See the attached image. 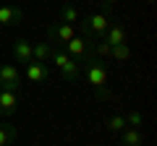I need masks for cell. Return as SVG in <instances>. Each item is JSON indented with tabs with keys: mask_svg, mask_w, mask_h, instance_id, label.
<instances>
[{
	"mask_svg": "<svg viewBox=\"0 0 157 146\" xmlns=\"http://www.w3.org/2000/svg\"><path fill=\"white\" fill-rule=\"evenodd\" d=\"M81 73L86 76V81L92 84V89L97 91V97H100L102 102L110 99V91H107V68L102 60H97V57H86L84 63H81Z\"/></svg>",
	"mask_w": 157,
	"mask_h": 146,
	"instance_id": "cell-1",
	"label": "cell"
},
{
	"mask_svg": "<svg viewBox=\"0 0 157 146\" xmlns=\"http://www.w3.org/2000/svg\"><path fill=\"white\" fill-rule=\"evenodd\" d=\"M50 60L58 65V71H60V76L66 81H78L81 78V63H76L71 55H66V50H55V47H52Z\"/></svg>",
	"mask_w": 157,
	"mask_h": 146,
	"instance_id": "cell-2",
	"label": "cell"
},
{
	"mask_svg": "<svg viewBox=\"0 0 157 146\" xmlns=\"http://www.w3.org/2000/svg\"><path fill=\"white\" fill-rule=\"evenodd\" d=\"M0 89H8V91H16L21 89V73H18L16 65L11 63H3L0 65Z\"/></svg>",
	"mask_w": 157,
	"mask_h": 146,
	"instance_id": "cell-3",
	"label": "cell"
},
{
	"mask_svg": "<svg viewBox=\"0 0 157 146\" xmlns=\"http://www.w3.org/2000/svg\"><path fill=\"white\" fill-rule=\"evenodd\" d=\"M73 37H76V26H68V24H63V21H55V24L47 26V39H50V45L52 42L66 45V42L73 39Z\"/></svg>",
	"mask_w": 157,
	"mask_h": 146,
	"instance_id": "cell-4",
	"label": "cell"
},
{
	"mask_svg": "<svg viewBox=\"0 0 157 146\" xmlns=\"http://www.w3.org/2000/svg\"><path fill=\"white\" fill-rule=\"evenodd\" d=\"M66 55H71L76 63H84L86 57H92L89 55V39H84V37H73V39H68L66 42Z\"/></svg>",
	"mask_w": 157,
	"mask_h": 146,
	"instance_id": "cell-5",
	"label": "cell"
},
{
	"mask_svg": "<svg viewBox=\"0 0 157 146\" xmlns=\"http://www.w3.org/2000/svg\"><path fill=\"white\" fill-rule=\"evenodd\" d=\"M24 18V11L13 3H6V5H0V26H13Z\"/></svg>",
	"mask_w": 157,
	"mask_h": 146,
	"instance_id": "cell-6",
	"label": "cell"
},
{
	"mask_svg": "<svg viewBox=\"0 0 157 146\" xmlns=\"http://www.w3.org/2000/svg\"><path fill=\"white\" fill-rule=\"evenodd\" d=\"M11 52H13V57H16V63H32V42L26 39V37H18L16 42H13V47H11Z\"/></svg>",
	"mask_w": 157,
	"mask_h": 146,
	"instance_id": "cell-7",
	"label": "cell"
},
{
	"mask_svg": "<svg viewBox=\"0 0 157 146\" xmlns=\"http://www.w3.org/2000/svg\"><path fill=\"white\" fill-rule=\"evenodd\" d=\"M18 110V94L8 89H0V115H13Z\"/></svg>",
	"mask_w": 157,
	"mask_h": 146,
	"instance_id": "cell-8",
	"label": "cell"
},
{
	"mask_svg": "<svg viewBox=\"0 0 157 146\" xmlns=\"http://www.w3.org/2000/svg\"><path fill=\"white\" fill-rule=\"evenodd\" d=\"M102 39H105L110 47H118V45H128V42H126V29H123V24H110Z\"/></svg>",
	"mask_w": 157,
	"mask_h": 146,
	"instance_id": "cell-9",
	"label": "cell"
},
{
	"mask_svg": "<svg viewBox=\"0 0 157 146\" xmlns=\"http://www.w3.org/2000/svg\"><path fill=\"white\" fill-rule=\"evenodd\" d=\"M47 76H50V71H47L45 63H26V81H32V84H42V81H47Z\"/></svg>",
	"mask_w": 157,
	"mask_h": 146,
	"instance_id": "cell-10",
	"label": "cell"
},
{
	"mask_svg": "<svg viewBox=\"0 0 157 146\" xmlns=\"http://www.w3.org/2000/svg\"><path fill=\"white\" fill-rule=\"evenodd\" d=\"M58 21L68 24V26H76V24L81 21V13H78V8H73L71 3H63V8H60V16H58Z\"/></svg>",
	"mask_w": 157,
	"mask_h": 146,
	"instance_id": "cell-11",
	"label": "cell"
},
{
	"mask_svg": "<svg viewBox=\"0 0 157 146\" xmlns=\"http://www.w3.org/2000/svg\"><path fill=\"white\" fill-rule=\"evenodd\" d=\"M52 55V45L50 42H37V45H32V60L34 63H47Z\"/></svg>",
	"mask_w": 157,
	"mask_h": 146,
	"instance_id": "cell-12",
	"label": "cell"
},
{
	"mask_svg": "<svg viewBox=\"0 0 157 146\" xmlns=\"http://www.w3.org/2000/svg\"><path fill=\"white\" fill-rule=\"evenodd\" d=\"M121 144L123 146H144V130L141 128H126Z\"/></svg>",
	"mask_w": 157,
	"mask_h": 146,
	"instance_id": "cell-13",
	"label": "cell"
},
{
	"mask_svg": "<svg viewBox=\"0 0 157 146\" xmlns=\"http://www.w3.org/2000/svg\"><path fill=\"white\" fill-rule=\"evenodd\" d=\"M18 138V130L11 125H0V146H13Z\"/></svg>",
	"mask_w": 157,
	"mask_h": 146,
	"instance_id": "cell-14",
	"label": "cell"
},
{
	"mask_svg": "<svg viewBox=\"0 0 157 146\" xmlns=\"http://www.w3.org/2000/svg\"><path fill=\"white\" fill-rule=\"evenodd\" d=\"M126 128H128V125H126L123 115H113V118H107V130H110V133H123Z\"/></svg>",
	"mask_w": 157,
	"mask_h": 146,
	"instance_id": "cell-15",
	"label": "cell"
},
{
	"mask_svg": "<svg viewBox=\"0 0 157 146\" xmlns=\"http://www.w3.org/2000/svg\"><path fill=\"white\" fill-rule=\"evenodd\" d=\"M110 57H113V60H118V63H128V60H131V50H128V45H118V47H113V50H110Z\"/></svg>",
	"mask_w": 157,
	"mask_h": 146,
	"instance_id": "cell-16",
	"label": "cell"
},
{
	"mask_svg": "<svg viewBox=\"0 0 157 146\" xmlns=\"http://www.w3.org/2000/svg\"><path fill=\"white\" fill-rule=\"evenodd\" d=\"M123 118H126V125H128V128H139V125L144 123V115H141L139 110H128Z\"/></svg>",
	"mask_w": 157,
	"mask_h": 146,
	"instance_id": "cell-17",
	"label": "cell"
},
{
	"mask_svg": "<svg viewBox=\"0 0 157 146\" xmlns=\"http://www.w3.org/2000/svg\"><path fill=\"white\" fill-rule=\"evenodd\" d=\"M102 5H105V8H115L118 0H102Z\"/></svg>",
	"mask_w": 157,
	"mask_h": 146,
	"instance_id": "cell-18",
	"label": "cell"
},
{
	"mask_svg": "<svg viewBox=\"0 0 157 146\" xmlns=\"http://www.w3.org/2000/svg\"><path fill=\"white\" fill-rule=\"evenodd\" d=\"M147 3H155V0H147Z\"/></svg>",
	"mask_w": 157,
	"mask_h": 146,
	"instance_id": "cell-19",
	"label": "cell"
}]
</instances>
